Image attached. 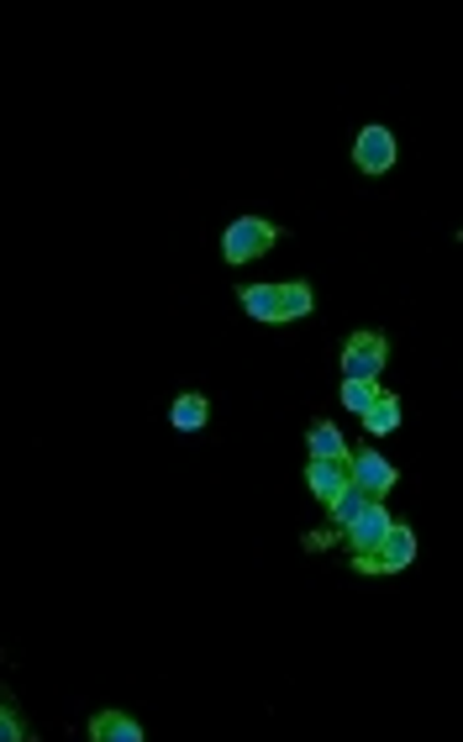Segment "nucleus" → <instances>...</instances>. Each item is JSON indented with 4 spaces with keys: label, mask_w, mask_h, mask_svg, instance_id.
<instances>
[{
    "label": "nucleus",
    "mask_w": 463,
    "mask_h": 742,
    "mask_svg": "<svg viewBox=\"0 0 463 742\" xmlns=\"http://www.w3.org/2000/svg\"><path fill=\"white\" fill-rule=\"evenodd\" d=\"M206 416H211V406H206V395H179V401L169 406L174 432H200V427H206Z\"/></svg>",
    "instance_id": "nucleus-12"
},
{
    "label": "nucleus",
    "mask_w": 463,
    "mask_h": 742,
    "mask_svg": "<svg viewBox=\"0 0 463 742\" xmlns=\"http://www.w3.org/2000/svg\"><path fill=\"white\" fill-rule=\"evenodd\" d=\"M274 242H279V227H274V221H264V216H238V221L221 232V253H227V264H247V259H264Z\"/></svg>",
    "instance_id": "nucleus-1"
},
{
    "label": "nucleus",
    "mask_w": 463,
    "mask_h": 742,
    "mask_svg": "<svg viewBox=\"0 0 463 742\" xmlns=\"http://www.w3.org/2000/svg\"><path fill=\"white\" fill-rule=\"evenodd\" d=\"M238 301H243L247 316H258V321H279V285H243L238 290Z\"/></svg>",
    "instance_id": "nucleus-9"
},
{
    "label": "nucleus",
    "mask_w": 463,
    "mask_h": 742,
    "mask_svg": "<svg viewBox=\"0 0 463 742\" xmlns=\"http://www.w3.org/2000/svg\"><path fill=\"white\" fill-rule=\"evenodd\" d=\"M379 501V495H368L364 484H348V490H342L338 501L327 505V511H332V532H342V527H353V522H359V516H364L368 505Z\"/></svg>",
    "instance_id": "nucleus-7"
},
{
    "label": "nucleus",
    "mask_w": 463,
    "mask_h": 742,
    "mask_svg": "<svg viewBox=\"0 0 463 742\" xmlns=\"http://www.w3.org/2000/svg\"><path fill=\"white\" fill-rule=\"evenodd\" d=\"M306 448H311V458H338V463H348V443H342V432L332 427V422H317V427L306 432Z\"/></svg>",
    "instance_id": "nucleus-11"
},
{
    "label": "nucleus",
    "mask_w": 463,
    "mask_h": 742,
    "mask_svg": "<svg viewBox=\"0 0 463 742\" xmlns=\"http://www.w3.org/2000/svg\"><path fill=\"white\" fill-rule=\"evenodd\" d=\"M90 738L96 742H143V727L126 717V711H100V717L90 721Z\"/></svg>",
    "instance_id": "nucleus-8"
},
{
    "label": "nucleus",
    "mask_w": 463,
    "mask_h": 742,
    "mask_svg": "<svg viewBox=\"0 0 463 742\" xmlns=\"http://www.w3.org/2000/svg\"><path fill=\"white\" fill-rule=\"evenodd\" d=\"M0 738L5 742L32 738V732H26V721H22V711H16V695H5V700H0Z\"/></svg>",
    "instance_id": "nucleus-15"
},
{
    "label": "nucleus",
    "mask_w": 463,
    "mask_h": 742,
    "mask_svg": "<svg viewBox=\"0 0 463 742\" xmlns=\"http://www.w3.org/2000/svg\"><path fill=\"white\" fill-rule=\"evenodd\" d=\"M364 427L379 437V432H395L400 427V395H390V390H379V401L364 411Z\"/></svg>",
    "instance_id": "nucleus-13"
},
{
    "label": "nucleus",
    "mask_w": 463,
    "mask_h": 742,
    "mask_svg": "<svg viewBox=\"0 0 463 742\" xmlns=\"http://www.w3.org/2000/svg\"><path fill=\"white\" fill-rule=\"evenodd\" d=\"M317 312V295L306 280H290V285H279V321H300V316Z\"/></svg>",
    "instance_id": "nucleus-10"
},
{
    "label": "nucleus",
    "mask_w": 463,
    "mask_h": 742,
    "mask_svg": "<svg viewBox=\"0 0 463 742\" xmlns=\"http://www.w3.org/2000/svg\"><path fill=\"white\" fill-rule=\"evenodd\" d=\"M411 558H416V532L406 527V522H395L390 537L379 543V553H368V558H353V569H359V575H400Z\"/></svg>",
    "instance_id": "nucleus-3"
},
{
    "label": "nucleus",
    "mask_w": 463,
    "mask_h": 742,
    "mask_svg": "<svg viewBox=\"0 0 463 742\" xmlns=\"http://www.w3.org/2000/svg\"><path fill=\"white\" fill-rule=\"evenodd\" d=\"M306 484H311V495H317L321 505H332L353 484V474H348V463H338V458H311V469H306Z\"/></svg>",
    "instance_id": "nucleus-6"
},
{
    "label": "nucleus",
    "mask_w": 463,
    "mask_h": 742,
    "mask_svg": "<svg viewBox=\"0 0 463 742\" xmlns=\"http://www.w3.org/2000/svg\"><path fill=\"white\" fill-rule=\"evenodd\" d=\"M385 363H390V342L379 332H353L342 342V380H374L385 374Z\"/></svg>",
    "instance_id": "nucleus-2"
},
{
    "label": "nucleus",
    "mask_w": 463,
    "mask_h": 742,
    "mask_svg": "<svg viewBox=\"0 0 463 742\" xmlns=\"http://www.w3.org/2000/svg\"><path fill=\"white\" fill-rule=\"evenodd\" d=\"M348 474H353V484H364L368 495H379V501H385L395 484H400V469H395V463H385L374 448H364V454L348 458Z\"/></svg>",
    "instance_id": "nucleus-5"
},
{
    "label": "nucleus",
    "mask_w": 463,
    "mask_h": 742,
    "mask_svg": "<svg viewBox=\"0 0 463 742\" xmlns=\"http://www.w3.org/2000/svg\"><path fill=\"white\" fill-rule=\"evenodd\" d=\"M374 401H379V384L374 380H342V406L353 411V416H364Z\"/></svg>",
    "instance_id": "nucleus-14"
},
{
    "label": "nucleus",
    "mask_w": 463,
    "mask_h": 742,
    "mask_svg": "<svg viewBox=\"0 0 463 742\" xmlns=\"http://www.w3.org/2000/svg\"><path fill=\"white\" fill-rule=\"evenodd\" d=\"M353 164L364 174H390L395 168V132L390 127H364L353 143Z\"/></svg>",
    "instance_id": "nucleus-4"
}]
</instances>
